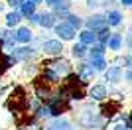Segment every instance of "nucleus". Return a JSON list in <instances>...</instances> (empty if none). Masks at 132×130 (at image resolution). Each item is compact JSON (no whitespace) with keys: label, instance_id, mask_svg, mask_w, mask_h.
<instances>
[{"label":"nucleus","instance_id":"obj_2","mask_svg":"<svg viewBox=\"0 0 132 130\" xmlns=\"http://www.w3.org/2000/svg\"><path fill=\"white\" fill-rule=\"evenodd\" d=\"M42 67L51 69L53 73H57L61 79H65L67 75H71L73 71H75L71 59H67V57H63V55H61V57H51V59H47V61H42Z\"/></svg>","mask_w":132,"mask_h":130},{"label":"nucleus","instance_id":"obj_4","mask_svg":"<svg viewBox=\"0 0 132 130\" xmlns=\"http://www.w3.org/2000/svg\"><path fill=\"white\" fill-rule=\"evenodd\" d=\"M63 42H61V39H57V38H47L44 42V45H42V47H39V51H42V53L45 55V57H61V55H63Z\"/></svg>","mask_w":132,"mask_h":130},{"label":"nucleus","instance_id":"obj_16","mask_svg":"<svg viewBox=\"0 0 132 130\" xmlns=\"http://www.w3.org/2000/svg\"><path fill=\"white\" fill-rule=\"evenodd\" d=\"M77 38H79V43L87 45V47H93L95 43H99V39H97V34L91 32V30H87V28H83L81 32L77 34Z\"/></svg>","mask_w":132,"mask_h":130},{"label":"nucleus","instance_id":"obj_17","mask_svg":"<svg viewBox=\"0 0 132 130\" xmlns=\"http://www.w3.org/2000/svg\"><path fill=\"white\" fill-rule=\"evenodd\" d=\"M122 45H124V36H122L120 32H112L109 43H106V49H110V51L118 53V51L122 49Z\"/></svg>","mask_w":132,"mask_h":130},{"label":"nucleus","instance_id":"obj_12","mask_svg":"<svg viewBox=\"0 0 132 130\" xmlns=\"http://www.w3.org/2000/svg\"><path fill=\"white\" fill-rule=\"evenodd\" d=\"M34 32L30 26H20L16 28V42L20 43V45H30V43H34Z\"/></svg>","mask_w":132,"mask_h":130},{"label":"nucleus","instance_id":"obj_33","mask_svg":"<svg viewBox=\"0 0 132 130\" xmlns=\"http://www.w3.org/2000/svg\"><path fill=\"white\" fill-rule=\"evenodd\" d=\"M128 43V55H132V42H126Z\"/></svg>","mask_w":132,"mask_h":130},{"label":"nucleus","instance_id":"obj_13","mask_svg":"<svg viewBox=\"0 0 132 130\" xmlns=\"http://www.w3.org/2000/svg\"><path fill=\"white\" fill-rule=\"evenodd\" d=\"M105 16H106V22H109V28H120L124 24V14L116 8H109L105 12Z\"/></svg>","mask_w":132,"mask_h":130},{"label":"nucleus","instance_id":"obj_32","mask_svg":"<svg viewBox=\"0 0 132 130\" xmlns=\"http://www.w3.org/2000/svg\"><path fill=\"white\" fill-rule=\"evenodd\" d=\"M28 2H32V4H36V6H39V4H44V0H28Z\"/></svg>","mask_w":132,"mask_h":130},{"label":"nucleus","instance_id":"obj_27","mask_svg":"<svg viewBox=\"0 0 132 130\" xmlns=\"http://www.w3.org/2000/svg\"><path fill=\"white\" fill-rule=\"evenodd\" d=\"M124 81L132 85V69H124Z\"/></svg>","mask_w":132,"mask_h":130},{"label":"nucleus","instance_id":"obj_24","mask_svg":"<svg viewBox=\"0 0 132 130\" xmlns=\"http://www.w3.org/2000/svg\"><path fill=\"white\" fill-rule=\"evenodd\" d=\"M110 36H112V32H110V28L109 30H103V32L97 34V39H99V43H103V45H106L110 39Z\"/></svg>","mask_w":132,"mask_h":130},{"label":"nucleus","instance_id":"obj_28","mask_svg":"<svg viewBox=\"0 0 132 130\" xmlns=\"http://www.w3.org/2000/svg\"><path fill=\"white\" fill-rule=\"evenodd\" d=\"M118 4L124 8H132V0H118Z\"/></svg>","mask_w":132,"mask_h":130},{"label":"nucleus","instance_id":"obj_1","mask_svg":"<svg viewBox=\"0 0 132 130\" xmlns=\"http://www.w3.org/2000/svg\"><path fill=\"white\" fill-rule=\"evenodd\" d=\"M4 53H8L16 63H30V61L38 59L42 51H39V47H36L34 43H30V45H16L14 49L4 51Z\"/></svg>","mask_w":132,"mask_h":130},{"label":"nucleus","instance_id":"obj_15","mask_svg":"<svg viewBox=\"0 0 132 130\" xmlns=\"http://www.w3.org/2000/svg\"><path fill=\"white\" fill-rule=\"evenodd\" d=\"M57 16H55L53 12H39V28L42 30H53L57 26Z\"/></svg>","mask_w":132,"mask_h":130},{"label":"nucleus","instance_id":"obj_3","mask_svg":"<svg viewBox=\"0 0 132 130\" xmlns=\"http://www.w3.org/2000/svg\"><path fill=\"white\" fill-rule=\"evenodd\" d=\"M85 28L91 30V32L99 34L103 30H109V22H106V16L101 14V12H91L87 18H85Z\"/></svg>","mask_w":132,"mask_h":130},{"label":"nucleus","instance_id":"obj_8","mask_svg":"<svg viewBox=\"0 0 132 130\" xmlns=\"http://www.w3.org/2000/svg\"><path fill=\"white\" fill-rule=\"evenodd\" d=\"M53 95H55L53 87L45 85V83L39 81V79H34V97H36V99H39L42 103H47Z\"/></svg>","mask_w":132,"mask_h":130},{"label":"nucleus","instance_id":"obj_18","mask_svg":"<svg viewBox=\"0 0 132 130\" xmlns=\"http://www.w3.org/2000/svg\"><path fill=\"white\" fill-rule=\"evenodd\" d=\"M65 22L73 28V30H77V32H81L83 28H85V18L79 16V14H75V12H71V14L65 18Z\"/></svg>","mask_w":132,"mask_h":130},{"label":"nucleus","instance_id":"obj_23","mask_svg":"<svg viewBox=\"0 0 132 130\" xmlns=\"http://www.w3.org/2000/svg\"><path fill=\"white\" fill-rule=\"evenodd\" d=\"M91 61V65H93V69L97 71V73H105L106 69H109V61H106V57H101V59H89Z\"/></svg>","mask_w":132,"mask_h":130},{"label":"nucleus","instance_id":"obj_22","mask_svg":"<svg viewBox=\"0 0 132 130\" xmlns=\"http://www.w3.org/2000/svg\"><path fill=\"white\" fill-rule=\"evenodd\" d=\"M36 12H38V6H36V4H32V2H28V0L22 4V8H20V14L24 16V20H28L30 16H34Z\"/></svg>","mask_w":132,"mask_h":130},{"label":"nucleus","instance_id":"obj_7","mask_svg":"<svg viewBox=\"0 0 132 130\" xmlns=\"http://www.w3.org/2000/svg\"><path fill=\"white\" fill-rule=\"evenodd\" d=\"M75 73L79 75V79H81L85 85H89V81H93L95 77H97V71L93 69V65H91V61H79L77 65H75Z\"/></svg>","mask_w":132,"mask_h":130},{"label":"nucleus","instance_id":"obj_6","mask_svg":"<svg viewBox=\"0 0 132 130\" xmlns=\"http://www.w3.org/2000/svg\"><path fill=\"white\" fill-rule=\"evenodd\" d=\"M53 34L57 36V39H61V42H73V39L77 38L79 32H77V30H73L65 20H59V22H57V26L53 28Z\"/></svg>","mask_w":132,"mask_h":130},{"label":"nucleus","instance_id":"obj_11","mask_svg":"<svg viewBox=\"0 0 132 130\" xmlns=\"http://www.w3.org/2000/svg\"><path fill=\"white\" fill-rule=\"evenodd\" d=\"M45 130H73V122L67 116H59V118H51L50 122L44 124Z\"/></svg>","mask_w":132,"mask_h":130},{"label":"nucleus","instance_id":"obj_26","mask_svg":"<svg viewBox=\"0 0 132 130\" xmlns=\"http://www.w3.org/2000/svg\"><path fill=\"white\" fill-rule=\"evenodd\" d=\"M28 22H30V28H32V26H39V12H36L34 16H30Z\"/></svg>","mask_w":132,"mask_h":130},{"label":"nucleus","instance_id":"obj_10","mask_svg":"<svg viewBox=\"0 0 132 130\" xmlns=\"http://www.w3.org/2000/svg\"><path fill=\"white\" fill-rule=\"evenodd\" d=\"M51 12L57 16V20H65L73 12V0H57L51 8Z\"/></svg>","mask_w":132,"mask_h":130},{"label":"nucleus","instance_id":"obj_5","mask_svg":"<svg viewBox=\"0 0 132 130\" xmlns=\"http://www.w3.org/2000/svg\"><path fill=\"white\" fill-rule=\"evenodd\" d=\"M87 97L93 101V103H105L106 99H110V89L105 83H93L89 85L87 89Z\"/></svg>","mask_w":132,"mask_h":130},{"label":"nucleus","instance_id":"obj_9","mask_svg":"<svg viewBox=\"0 0 132 130\" xmlns=\"http://www.w3.org/2000/svg\"><path fill=\"white\" fill-rule=\"evenodd\" d=\"M103 75H105V81L109 85H120L124 81V67H120V65H109V69Z\"/></svg>","mask_w":132,"mask_h":130},{"label":"nucleus","instance_id":"obj_29","mask_svg":"<svg viewBox=\"0 0 132 130\" xmlns=\"http://www.w3.org/2000/svg\"><path fill=\"white\" fill-rule=\"evenodd\" d=\"M55 2H57V0H44V4L47 6L50 10H51V8H53V4H55Z\"/></svg>","mask_w":132,"mask_h":130},{"label":"nucleus","instance_id":"obj_30","mask_svg":"<svg viewBox=\"0 0 132 130\" xmlns=\"http://www.w3.org/2000/svg\"><path fill=\"white\" fill-rule=\"evenodd\" d=\"M126 42H132V24L128 28V34H126Z\"/></svg>","mask_w":132,"mask_h":130},{"label":"nucleus","instance_id":"obj_34","mask_svg":"<svg viewBox=\"0 0 132 130\" xmlns=\"http://www.w3.org/2000/svg\"><path fill=\"white\" fill-rule=\"evenodd\" d=\"M4 8H6V4H4V2H0V12H4Z\"/></svg>","mask_w":132,"mask_h":130},{"label":"nucleus","instance_id":"obj_25","mask_svg":"<svg viewBox=\"0 0 132 130\" xmlns=\"http://www.w3.org/2000/svg\"><path fill=\"white\" fill-rule=\"evenodd\" d=\"M24 2H26V0H6V6H8L10 10H20Z\"/></svg>","mask_w":132,"mask_h":130},{"label":"nucleus","instance_id":"obj_14","mask_svg":"<svg viewBox=\"0 0 132 130\" xmlns=\"http://www.w3.org/2000/svg\"><path fill=\"white\" fill-rule=\"evenodd\" d=\"M22 20H24V16L20 14V10H8L6 16H4V24H6V28H10V30L20 28L22 26Z\"/></svg>","mask_w":132,"mask_h":130},{"label":"nucleus","instance_id":"obj_31","mask_svg":"<svg viewBox=\"0 0 132 130\" xmlns=\"http://www.w3.org/2000/svg\"><path fill=\"white\" fill-rule=\"evenodd\" d=\"M6 91H8V89H6L4 85H0V97H4V95H6Z\"/></svg>","mask_w":132,"mask_h":130},{"label":"nucleus","instance_id":"obj_21","mask_svg":"<svg viewBox=\"0 0 132 130\" xmlns=\"http://www.w3.org/2000/svg\"><path fill=\"white\" fill-rule=\"evenodd\" d=\"M118 107H120V104H118V103H110V104H103V107L99 108V112L103 114V116H105L106 120H110V118H112V116H114L116 112H118Z\"/></svg>","mask_w":132,"mask_h":130},{"label":"nucleus","instance_id":"obj_35","mask_svg":"<svg viewBox=\"0 0 132 130\" xmlns=\"http://www.w3.org/2000/svg\"><path fill=\"white\" fill-rule=\"evenodd\" d=\"M73 2H75V0H73Z\"/></svg>","mask_w":132,"mask_h":130},{"label":"nucleus","instance_id":"obj_19","mask_svg":"<svg viewBox=\"0 0 132 130\" xmlns=\"http://www.w3.org/2000/svg\"><path fill=\"white\" fill-rule=\"evenodd\" d=\"M89 55V47L87 45H83V43H73V47H71V57L73 59H79V61H83L85 57Z\"/></svg>","mask_w":132,"mask_h":130},{"label":"nucleus","instance_id":"obj_20","mask_svg":"<svg viewBox=\"0 0 132 130\" xmlns=\"http://www.w3.org/2000/svg\"><path fill=\"white\" fill-rule=\"evenodd\" d=\"M106 55V45L103 43H95L93 47H89V59H101V57H105Z\"/></svg>","mask_w":132,"mask_h":130}]
</instances>
